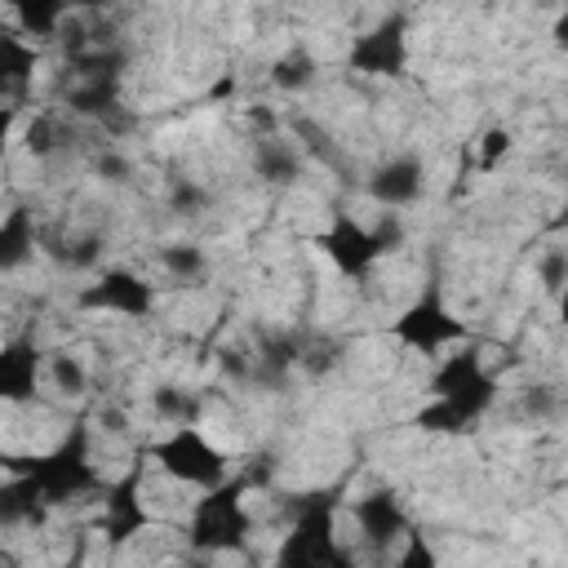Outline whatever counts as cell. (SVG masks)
<instances>
[{"label": "cell", "mask_w": 568, "mask_h": 568, "mask_svg": "<svg viewBox=\"0 0 568 568\" xmlns=\"http://www.w3.org/2000/svg\"><path fill=\"white\" fill-rule=\"evenodd\" d=\"M169 200H173V209H178V213H186V217H195V213L204 209V191H200L195 182H178Z\"/></svg>", "instance_id": "28"}, {"label": "cell", "mask_w": 568, "mask_h": 568, "mask_svg": "<svg viewBox=\"0 0 568 568\" xmlns=\"http://www.w3.org/2000/svg\"><path fill=\"white\" fill-rule=\"evenodd\" d=\"M395 568H439V555H435V546L422 537V532H404V546H399V559H395Z\"/></svg>", "instance_id": "26"}, {"label": "cell", "mask_w": 568, "mask_h": 568, "mask_svg": "<svg viewBox=\"0 0 568 568\" xmlns=\"http://www.w3.org/2000/svg\"><path fill=\"white\" fill-rule=\"evenodd\" d=\"M253 169L266 182H293L302 173V151L288 138H262L253 146Z\"/></svg>", "instance_id": "17"}, {"label": "cell", "mask_w": 568, "mask_h": 568, "mask_svg": "<svg viewBox=\"0 0 568 568\" xmlns=\"http://www.w3.org/2000/svg\"><path fill=\"white\" fill-rule=\"evenodd\" d=\"M13 22H18V27H13L18 36H27V40L36 36V40H40V36H58V31H62L67 9H62V4H44V0H36V4H18V9H13Z\"/></svg>", "instance_id": "19"}, {"label": "cell", "mask_w": 568, "mask_h": 568, "mask_svg": "<svg viewBox=\"0 0 568 568\" xmlns=\"http://www.w3.org/2000/svg\"><path fill=\"white\" fill-rule=\"evenodd\" d=\"M22 146H27L36 160L53 155V151H58V120H53L49 111H40V115L27 124V133H22Z\"/></svg>", "instance_id": "23"}, {"label": "cell", "mask_w": 568, "mask_h": 568, "mask_svg": "<svg viewBox=\"0 0 568 568\" xmlns=\"http://www.w3.org/2000/svg\"><path fill=\"white\" fill-rule=\"evenodd\" d=\"M151 457L169 479L191 484L200 493H209L226 479V453L200 426H173L160 444H151Z\"/></svg>", "instance_id": "4"}, {"label": "cell", "mask_w": 568, "mask_h": 568, "mask_svg": "<svg viewBox=\"0 0 568 568\" xmlns=\"http://www.w3.org/2000/svg\"><path fill=\"white\" fill-rule=\"evenodd\" d=\"M510 155V129H501V124H493V129H484V138H479V173H493L501 160Z\"/></svg>", "instance_id": "24"}, {"label": "cell", "mask_w": 568, "mask_h": 568, "mask_svg": "<svg viewBox=\"0 0 568 568\" xmlns=\"http://www.w3.org/2000/svg\"><path fill=\"white\" fill-rule=\"evenodd\" d=\"M315 244L324 248V257L342 271V275H368L373 266H377V257H386L382 253V244H377V235H373V226H364V222H355L351 213H333L328 217V226L315 235Z\"/></svg>", "instance_id": "8"}, {"label": "cell", "mask_w": 568, "mask_h": 568, "mask_svg": "<svg viewBox=\"0 0 568 568\" xmlns=\"http://www.w3.org/2000/svg\"><path fill=\"white\" fill-rule=\"evenodd\" d=\"M0 568H22V555L13 546H0Z\"/></svg>", "instance_id": "31"}, {"label": "cell", "mask_w": 568, "mask_h": 568, "mask_svg": "<svg viewBox=\"0 0 568 568\" xmlns=\"http://www.w3.org/2000/svg\"><path fill=\"white\" fill-rule=\"evenodd\" d=\"M537 275H541V288L550 293V297H559L564 293V284H568V253L555 244V248H546L541 253V262H537Z\"/></svg>", "instance_id": "25"}, {"label": "cell", "mask_w": 568, "mask_h": 568, "mask_svg": "<svg viewBox=\"0 0 568 568\" xmlns=\"http://www.w3.org/2000/svg\"><path fill=\"white\" fill-rule=\"evenodd\" d=\"M36 244H40V226H36V213L31 209H9L0 217V275L27 266L36 257Z\"/></svg>", "instance_id": "15"}, {"label": "cell", "mask_w": 568, "mask_h": 568, "mask_svg": "<svg viewBox=\"0 0 568 568\" xmlns=\"http://www.w3.org/2000/svg\"><path fill=\"white\" fill-rule=\"evenodd\" d=\"M84 559H89V550H84V541H80V546L71 550V559H62L58 568H84Z\"/></svg>", "instance_id": "32"}, {"label": "cell", "mask_w": 568, "mask_h": 568, "mask_svg": "<svg viewBox=\"0 0 568 568\" xmlns=\"http://www.w3.org/2000/svg\"><path fill=\"white\" fill-rule=\"evenodd\" d=\"M346 67H351V71H359V75H386V80L404 75V67H408V36H404V18L395 13V18L377 22L373 31L355 36V44H351V53H346Z\"/></svg>", "instance_id": "9"}, {"label": "cell", "mask_w": 568, "mask_h": 568, "mask_svg": "<svg viewBox=\"0 0 568 568\" xmlns=\"http://www.w3.org/2000/svg\"><path fill=\"white\" fill-rule=\"evenodd\" d=\"M355 524H359V537L373 546V550H390L404 532H408V515L399 506L395 493H368L355 501Z\"/></svg>", "instance_id": "12"}, {"label": "cell", "mask_w": 568, "mask_h": 568, "mask_svg": "<svg viewBox=\"0 0 568 568\" xmlns=\"http://www.w3.org/2000/svg\"><path fill=\"white\" fill-rule=\"evenodd\" d=\"M390 337L417 355H439L448 351L453 342H466V320H457L444 302V293L430 284L417 302H408L399 311V320L390 324Z\"/></svg>", "instance_id": "6"}, {"label": "cell", "mask_w": 568, "mask_h": 568, "mask_svg": "<svg viewBox=\"0 0 568 568\" xmlns=\"http://www.w3.org/2000/svg\"><path fill=\"white\" fill-rule=\"evenodd\" d=\"M160 262H164V271L178 275V280H200L204 266H209L195 244H169V248H160Z\"/></svg>", "instance_id": "22"}, {"label": "cell", "mask_w": 568, "mask_h": 568, "mask_svg": "<svg viewBox=\"0 0 568 568\" xmlns=\"http://www.w3.org/2000/svg\"><path fill=\"white\" fill-rule=\"evenodd\" d=\"M293 129H297V133H302V138H306V146H311V151H315V155H324V160H328V164H333V160H337V146H333V133H328V129H324V124H320V129H315V124H311V120H293Z\"/></svg>", "instance_id": "27"}, {"label": "cell", "mask_w": 568, "mask_h": 568, "mask_svg": "<svg viewBox=\"0 0 568 568\" xmlns=\"http://www.w3.org/2000/svg\"><path fill=\"white\" fill-rule=\"evenodd\" d=\"M13 120H18V106H4V111H0V155H4V142H9Z\"/></svg>", "instance_id": "30"}, {"label": "cell", "mask_w": 568, "mask_h": 568, "mask_svg": "<svg viewBox=\"0 0 568 568\" xmlns=\"http://www.w3.org/2000/svg\"><path fill=\"white\" fill-rule=\"evenodd\" d=\"M9 466V475H22L40 501L53 510L80 493H89L98 484V470H93V457H89V430L75 426L67 439H58L49 453H31V457H0Z\"/></svg>", "instance_id": "1"}, {"label": "cell", "mask_w": 568, "mask_h": 568, "mask_svg": "<svg viewBox=\"0 0 568 568\" xmlns=\"http://www.w3.org/2000/svg\"><path fill=\"white\" fill-rule=\"evenodd\" d=\"M151 408L169 426H195V417H200V399L191 390H182V386H169V382L151 390Z\"/></svg>", "instance_id": "18"}, {"label": "cell", "mask_w": 568, "mask_h": 568, "mask_svg": "<svg viewBox=\"0 0 568 568\" xmlns=\"http://www.w3.org/2000/svg\"><path fill=\"white\" fill-rule=\"evenodd\" d=\"M40 373H44V351L31 337L0 342V404H27V399H36Z\"/></svg>", "instance_id": "10"}, {"label": "cell", "mask_w": 568, "mask_h": 568, "mask_svg": "<svg viewBox=\"0 0 568 568\" xmlns=\"http://www.w3.org/2000/svg\"><path fill=\"white\" fill-rule=\"evenodd\" d=\"M248 532H253V519L244 506V484L222 479L217 488L200 493L186 524V546L195 555H235L248 546Z\"/></svg>", "instance_id": "2"}, {"label": "cell", "mask_w": 568, "mask_h": 568, "mask_svg": "<svg viewBox=\"0 0 568 568\" xmlns=\"http://www.w3.org/2000/svg\"><path fill=\"white\" fill-rule=\"evenodd\" d=\"M44 515H49V506L40 501V493H36L22 475H9V479L0 484V532L40 524Z\"/></svg>", "instance_id": "16"}, {"label": "cell", "mask_w": 568, "mask_h": 568, "mask_svg": "<svg viewBox=\"0 0 568 568\" xmlns=\"http://www.w3.org/2000/svg\"><path fill=\"white\" fill-rule=\"evenodd\" d=\"M75 302H80L84 311H106V315H124V320H146L151 306H155V288H151L142 275H133L129 266H111V271H102L93 284H84Z\"/></svg>", "instance_id": "7"}, {"label": "cell", "mask_w": 568, "mask_h": 568, "mask_svg": "<svg viewBox=\"0 0 568 568\" xmlns=\"http://www.w3.org/2000/svg\"><path fill=\"white\" fill-rule=\"evenodd\" d=\"M36 67H40V49L18 36V31H0V89L22 106L27 102V89L36 80Z\"/></svg>", "instance_id": "14"}, {"label": "cell", "mask_w": 568, "mask_h": 568, "mask_svg": "<svg viewBox=\"0 0 568 568\" xmlns=\"http://www.w3.org/2000/svg\"><path fill=\"white\" fill-rule=\"evenodd\" d=\"M430 399L448 404L453 413H462L470 426L493 408L497 399V377L488 373L484 355L479 351H457V355H444L430 373Z\"/></svg>", "instance_id": "3"}, {"label": "cell", "mask_w": 568, "mask_h": 568, "mask_svg": "<svg viewBox=\"0 0 568 568\" xmlns=\"http://www.w3.org/2000/svg\"><path fill=\"white\" fill-rule=\"evenodd\" d=\"M524 408H528L532 417H546V413H555V390H550V386H532V390L524 395Z\"/></svg>", "instance_id": "29"}, {"label": "cell", "mask_w": 568, "mask_h": 568, "mask_svg": "<svg viewBox=\"0 0 568 568\" xmlns=\"http://www.w3.org/2000/svg\"><path fill=\"white\" fill-rule=\"evenodd\" d=\"M275 568H351V559H346V550L337 541L333 506L328 501H311L293 519V528L280 541Z\"/></svg>", "instance_id": "5"}, {"label": "cell", "mask_w": 568, "mask_h": 568, "mask_svg": "<svg viewBox=\"0 0 568 568\" xmlns=\"http://www.w3.org/2000/svg\"><path fill=\"white\" fill-rule=\"evenodd\" d=\"M44 368H49V377H53V386H58L62 395H84L89 373H84V364H80L71 351H53V355L44 359Z\"/></svg>", "instance_id": "21"}, {"label": "cell", "mask_w": 568, "mask_h": 568, "mask_svg": "<svg viewBox=\"0 0 568 568\" xmlns=\"http://www.w3.org/2000/svg\"><path fill=\"white\" fill-rule=\"evenodd\" d=\"M271 80H275L284 93H293V89H306V84L315 80V58H311L306 49H288L284 58H275V67H271Z\"/></svg>", "instance_id": "20"}, {"label": "cell", "mask_w": 568, "mask_h": 568, "mask_svg": "<svg viewBox=\"0 0 568 568\" xmlns=\"http://www.w3.org/2000/svg\"><path fill=\"white\" fill-rule=\"evenodd\" d=\"M422 186H426V169H422L417 155H390V160H382V164L368 173V195H373L386 213L413 204V200L422 195Z\"/></svg>", "instance_id": "11"}, {"label": "cell", "mask_w": 568, "mask_h": 568, "mask_svg": "<svg viewBox=\"0 0 568 568\" xmlns=\"http://www.w3.org/2000/svg\"><path fill=\"white\" fill-rule=\"evenodd\" d=\"M146 528V506H142V475H124L111 493H106V510H102V532L111 546L138 537Z\"/></svg>", "instance_id": "13"}]
</instances>
